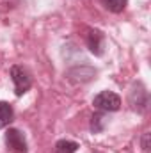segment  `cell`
I'll return each mask as SVG.
<instances>
[{
    "label": "cell",
    "mask_w": 151,
    "mask_h": 153,
    "mask_svg": "<svg viewBox=\"0 0 151 153\" xmlns=\"http://www.w3.org/2000/svg\"><path fill=\"white\" fill-rule=\"evenodd\" d=\"M93 105L101 112H115L121 107V98L112 91H101L93 98Z\"/></svg>",
    "instance_id": "1"
},
{
    "label": "cell",
    "mask_w": 151,
    "mask_h": 153,
    "mask_svg": "<svg viewBox=\"0 0 151 153\" xmlns=\"http://www.w3.org/2000/svg\"><path fill=\"white\" fill-rule=\"evenodd\" d=\"M11 78H13V84H14V93L16 96H21L25 94L30 87H32V76L30 73L23 68V66H13L11 68Z\"/></svg>",
    "instance_id": "2"
},
{
    "label": "cell",
    "mask_w": 151,
    "mask_h": 153,
    "mask_svg": "<svg viewBox=\"0 0 151 153\" xmlns=\"http://www.w3.org/2000/svg\"><path fill=\"white\" fill-rule=\"evenodd\" d=\"M148 102H150V96H148L146 87L141 82L133 84L132 89H130V93H128V103H130V107L133 111H137V112H144L148 109Z\"/></svg>",
    "instance_id": "3"
},
{
    "label": "cell",
    "mask_w": 151,
    "mask_h": 153,
    "mask_svg": "<svg viewBox=\"0 0 151 153\" xmlns=\"http://www.w3.org/2000/svg\"><path fill=\"white\" fill-rule=\"evenodd\" d=\"M5 146H7V150H11L13 153H27L29 152L27 139H25V135L18 128H9L5 132Z\"/></svg>",
    "instance_id": "4"
},
{
    "label": "cell",
    "mask_w": 151,
    "mask_h": 153,
    "mask_svg": "<svg viewBox=\"0 0 151 153\" xmlns=\"http://www.w3.org/2000/svg\"><path fill=\"white\" fill-rule=\"evenodd\" d=\"M87 46L94 55H101L103 53V46H105V38L100 30H89L87 34Z\"/></svg>",
    "instance_id": "5"
},
{
    "label": "cell",
    "mask_w": 151,
    "mask_h": 153,
    "mask_svg": "<svg viewBox=\"0 0 151 153\" xmlns=\"http://www.w3.org/2000/svg\"><path fill=\"white\" fill-rule=\"evenodd\" d=\"M14 117V111L11 107V103L7 102H0V128H5Z\"/></svg>",
    "instance_id": "6"
},
{
    "label": "cell",
    "mask_w": 151,
    "mask_h": 153,
    "mask_svg": "<svg viewBox=\"0 0 151 153\" xmlns=\"http://www.w3.org/2000/svg\"><path fill=\"white\" fill-rule=\"evenodd\" d=\"M78 150V143L70 139H61L55 144V153H75Z\"/></svg>",
    "instance_id": "7"
},
{
    "label": "cell",
    "mask_w": 151,
    "mask_h": 153,
    "mask_svg": "<svg viewBox=\"0 0 151 153\" xmlns=\"http://www.w3.org/2000/svg\"><path fill=\"white\" fill-rule=\"evenodd\" d=\"M105 126H107V117H105V114H94L91 117V132L93 134L101 132Z\"/></svg>",
    "instance_id": "8"
},
{
    "label": "cell",
    "mask_w": 151,
    "mask_h": 153,
    "mask_svg": "<svg viewBox=\"0 0 151 153\" xmlns=\"http://www.w3.org/2000/svg\"><path fill=\"white\" fill-rule=\"evenodd\" d=\"M103 4H105V7H107L109 11H112V13H121V11L126 7L128 0H103Z\"/></svg>",
    "instance_id": "9"
},
{
    "label": "cell",
    "mask_w": 151,
    "mask_h": 153,
    "mask_svg": "<svg viewBox=\"0 0 151 153\" xmlns=\"http://www.w3.org/2000/svg\"><path fill=\"white\" fill-rule=\"evenodd\" d=\"M150 139H151V134L150 132H146L144 135H142V141H141V146H142V152L144 153H150Z\"/></svg>",
    "instance_id": "10"
}]
</instances>
